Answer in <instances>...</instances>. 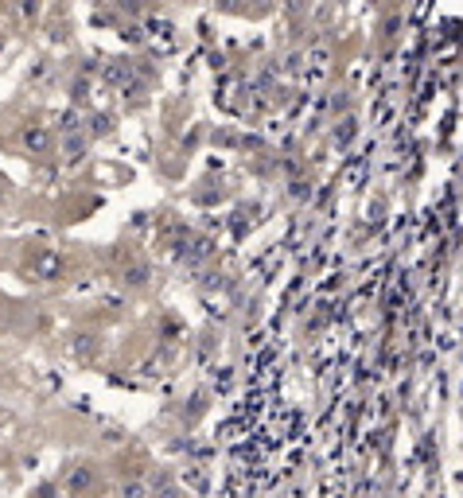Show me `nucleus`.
I'll return each instance as SVG.
<instances>
[{
	"label": "nucleus",
	"instance_id": "f257e3e1",
	"mask_svg": "<svg viewBox=\"0 0 463 498\" xmlns=\"http://www.w3.org/2000/svg\"><path fill=\"white\" fill-rule=\"evenodd\" d=\"M90 486H94V467H90V463L70 467V475H67V491H70V494H86Z\"/></svg>",
	"mask_w": 463,
	"mask_h": 498
},
{
	"label": "nucleus",
	"instance_id": "39448f33",
	"mask_svg": "<svg viewBox=\"0 0 463 498\" xmlns=\"http://www.w3.org/2000/svg\"><path fill=\"white\" fill-rule=\"evenodd\" d=\"M8 199V191H4V183H0V202H4Z\"/></svg>",
	"mask_w": 463,
	"mask_h": 498
},
{
	"label": "nucleus",
	"instance_id": "20e7f679",
	"mask_svg": "<svg viewBox=\"0 0 463 498\" xmlns=\"http://www.w3.org/2000/svg\"><path fill=\"white\" fill-rule=\"evenodd\" d=\"M156 498H180V486H172L168 479L156 483Z\"/></svg>",
	"mask_w": 463,
	"mask_h": 498
},
{
	"label": "nucleus",
	"instance_id": "f03ea898",
	"mask_svg": "<svg viewBox=\"0 0 463 498\" xmlns=\"http://www.w3.org/2000/svg\"><path fill=\"white\" fill-rule=\"evenodd\" d=\"M24 148L28 152H36V156H44V152L51 148V133H47V129H28V133H24Z\"/></svg>",
	"mask_w": 463,
	"mask_h": 498
},
{
	"label": "nucleus",
	"instance_id": "7ed1b4c3",
	"mask_svg": "<svg viewBox=\"0 0 463 498\" xmlns=\"http://www.w3.org/2000/svg\"><path fill=\"white\" fill-rule=\"evenodd\" d=\"M152 494V483H144V479H125L117 486V498H148Z\"/></svg>",
	"mask_w": 463,
	"mask_h": 498
}]
</instances>
